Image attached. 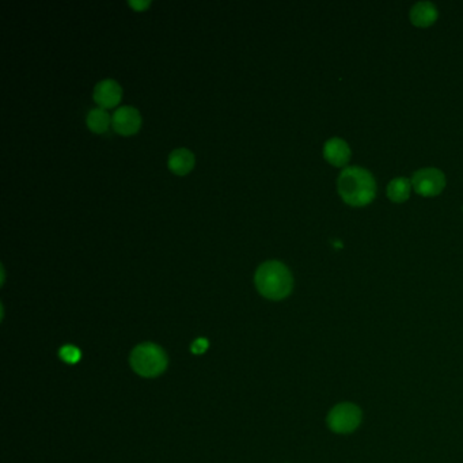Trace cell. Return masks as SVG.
Returning a JSON list of instances; mask_svg holds the SVG:
<instances>
[{
	"label": "cell",
	"instance_id": "1",
	"mask_svg": "<svg viewBox=\"0 0 463 463\" xmlns=\"http://www.w3.org/2000/svg\"><path fill=\"white\" fill-rule=\"evenodd\" d=\"M339 193L346 204L364 207L375 199L377 182L368 170L351 166L343 170L339 177Z\"/></svg>",
	"mask_w": 463,
	"mask_h": 463
},
{
	"label": "cell",
	"instance_id": "2",
	"mask_svg": "<svg viewBox=\"0 0 463 463\" xmlns=\"http://www.w3.org/2000/svg\"><path fill=\"white\" fill-rule=\"evenodd\" d=\"M256 287L262 296L270 301L287 298L294 287L289 269L279 261H266L256 272Z\"/></svg>",
	"mask_w": 463,
	"mask_h": 463
},
{
	"label": "cell",
	"instance_id": "3",
	"mask_svg": "<svg viewBox=\"0 0 463 463\" xmlns=\"http://www.w3.org/2000/svg\"><path fill=\"white\" fill-rule=\"evenodd\" d=\"M131 365L144 378H155L167 368V356L161 346L152 343L141 344L131 353Z\"/></svg>",
	"mask_w": 463,
	"mask_h": 463
},
{
	"label": "cell",
	"instance_id": "4",
	"mask_svg": "<svg viewBox=\"0 0 463 463\" xmlns=\"http://www.w3.org/2000/svg\"><path fill=\"white\" fill-rule=\"evenodd\" d=\"M362 409L355 403H343L336 405L327 415V426L330 431L346 435L355 432L362 424Z\"/></svg>",
	"mask_w": 463,
	"mask_h": 463
},
{
	"label": "cell",
	"instance_id": "5",
	"mask_svg": "<svg viewBox=\"0 0 463 463\" xmlns=\"http://www.w3.org/2000/svg\"><path fill=\"white\" fill-rule=\"evenodd\" d=\"M412 186L424 197L438 196L445 186V177L443 171L433 167H426L416 171L412 177Z\"/></svg>",
	"mask_w": 463,
	"mask_h": 463
},
{
	"label": "cell",
	"instance_id": "6",
	"mask_svg": "<svg viewBox=\"0 0 463 463\" xmlns=\"http://www.w3.org/2000/svg\"><path fill=\"white\" fill-rule=\"evenodd\" d=\"M112 124L117 133L124 136L133 135L141 128V113L132 106H121L112 116Z\"/></svg>",
	"mask_w": 463,
	"mask_h": 463
},
{
	"label": "cell",
	"instance_id": "7",
	"mask_svg": "<svg viewBox=\"0 0 463 463\" xmlns=\"http://www.w3.org/2000/svg\"><path fill=\"white\" fill-rule=\"evenodd\" d=\"M122 90L121 86L113 79L100 81L94 89V101L103 109L116 106L121 100Z\"/></svg>",
	"mask_w": 463,
	"mask_h": 463
},
{
	"label": "cell",
	"instance_id": "8",
	"mask_svg": "<svg viewBox=\"0 0 463 463\" xmlns=\"http://www.w3.org/2000/svg\"><path fill=\"white\" fill-rule=\"evenodd\" d=\"M323 157L333 166L343 167L351 159V148L343 139L332 138L323 145Z\"/></svg>",
	"mask_w": 463,
	"mask_h": 463
},
{
	"label": "cell",
	"instance_id": "9",
	"mask_svg": "<svg viewBox=\"0 0 463 463\" xmlns=\"http://www.w3.org/2000/svg\"><path fill=\"white\" fill-rule=\"evenodd\" d=\"M438 20V8L431 1H419L410 10V20L415 26L426 27Z\"/></svg>",
	"mask_w": 463,
	"mask_h": 463
},
{
	"label": "cell",
	"instance_id": "10",
	"mask_svg": "<svg viewBox=\"0 0 463 463\" xmlns=\"http://www.w3.org/2000/svg\"><path fill=\"white\" fill-rule=\"evenodd\" d=\"M195 166V155L186 150V148H178L174 150L169 157V169L178 176L188 174Z\"/></svg>",
	"mask_w": 463,
	"mask_h": 463
},
{
	"label": "cell",
	"instance_id": "11",
	"mask_svg": "<svg viewBox=\"0 0 463 463\" xmlns=\"http://www.w3.org/2000/svg\"><path fill=\"white\" fill-rule=\"evenodd\" d=\"M410 188H412V181H409L407 178L403 177L396 178L387 186V196L391 202H406L410 196Z\"/></svg>",
	"mask_w": 463,
	"mask_h": 463
},
{
	"label": "cell",
	"instance_id": "12",
	"mask_svg": "<svg viewBox=\"0 0 463 463\" xmlns=\"http://www.w3.org/2000/svg\"><path fill=\"white\" fill-rule=\"evenodd\" d=\"M86 122H87V126L94 133H103L109 128V125L112 122V117L103 107H97V109H93L89 112Z\"/></svg>",
	"mask_w": 463,
	"mask_h": 463
},
{
	"label": "cell",
	"instance_id": "13",
	"mask_svg": "<svg viewBox=\"0 0 463 463\" xmlns=\"http://www.w3.org/2000/svg\"><path fill=\"white\" fill-rule=\"evenodd\" d=\"M59 355H60L61 360L64 363H68V364H77L81 360V351L74 345L63 346Z\"/></svg>",
	"mask_w": 463,
	"mask_h": 463
},
{
	"label": "cell",
	"instance_id": "14",
	"mask_svg": "<svg viewBox=\"0 0 463 463\" xmlns=\"http://www.w3.org/2000/svg\"><path fill=\"white\" fill-rule=\"evenodd\" d=\"M207 349H208V340L205 339H197L192 344V352L196 355H202Z\"/></svg>",
	"mask_w": 463,
	"mask_h": 463
},
{
	"label": "cell",
	"instance_id": "15",
	"mask_svg": "<svg viewBox=\"0 0 463 463\" xmlns=\"http://www.w3.org/2000/svg\"><path fill=\"white\" fill-rule=\"evenodd\" d=\"M129 6L133 7L136 11H143L144 8H147L150 6V1L141 0V1H129Z\"/></svg>",
	"mask_w": 463,
	"mask_h": 463
}]
</instances>
